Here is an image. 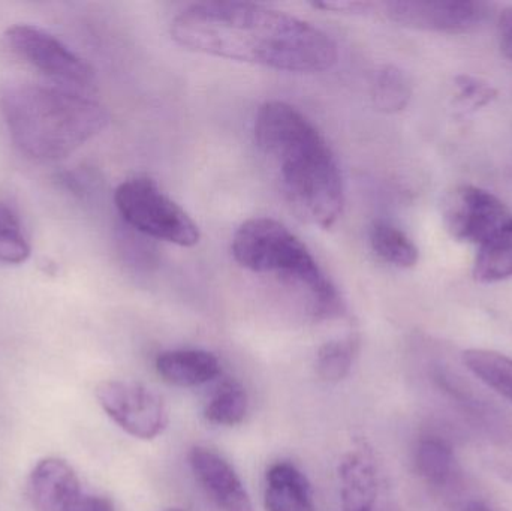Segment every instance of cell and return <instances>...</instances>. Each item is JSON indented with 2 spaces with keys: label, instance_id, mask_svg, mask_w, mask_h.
I'll use <instances>...</instances> for the list:
<instances>
[{
  "label": "cell",
  "instance_id": "cell-28",
  "mask_svg": "<svg viewBox=\"0 0 512 511\" xmlns=\"http://www.w3.org/2000/svg\"><path fill=\"white\" fill-rule=\"evenodd\" d=\"M510 222H511V224H512V216H511Z\"/></svg>",
  "mask_w": 512,
  "mask_h": 511
},
{
  "label": "cell",
  "instance_id": "cell-6",
  "mask_svg": "<svg viewBox=\"0 0 512 511\" xmlns=\"http://www.w3.org/2000/svg\"><path fill=\"white\" fill-rule=\"evenodd\" d=\"M12 53L42 74L65 84L75 92H90L95 87L92 66L75 54L56 36L32 24H15L5 32Z\"/></svg>",
  "mask_w": 512,
  "mask_h": 511
},
{
  "label": "cell",
  "instance_id": "cell-9",
  "mask_svg": "<svg viewBox=\"0 0 512 511\" xmlns=\"http://www.w3.org/2000/svg\"><path fill=\"white\" fill-rule=\"evenodd\" d=\"M489 3L456 0H397L369 3L367 14L379 11L388 20L427 32L463 33L480 26L489 15Z\"/></svg>",
  "mask_w": 512,
  "mask_h": 511
},
{
  "label": "cell",
  "instance_id": "cell-13",
  "mask_svg": "<svg viewBox=\"0 0 512 511\" xmlns=\"http://www.w3.org/2000/svg\"><path fill=\"white\" fill-rule=\"evenodd\" d=\"M264 504L267 511H316L312 485L289 462H277L268 468Z\"/></svg>",
  "mask_w": 512,
  "mask_h": 511
},
{
  "label": "cell",
  "instance_id": "cell-23",
  "mask_svg": "<svg viewBox=\"0 0 512 511\" xmlns=\"http://www.w3.org/2000/svg\"><path fill=\"white\" fill-rule=\"evenodd\" d=\"M457 104L468 110H477L496 98V89L489 83L471 75L457 78Z\"/></svg>",
  "mask_w": 512,
  "mask_h": 511
},
{
  "label": "cell",
  "instance_id": "cell-12",
  "mask_svg": "<svg viewBox=\"0 0 512 511\" xmlns=\"http://www.w3.org/2000/svg\"><path fill=\"white\" fill-rule=\"evenodd\" d=\"M189 464L195 479L221 511H255L251 497L230 462L215 450L194 447Z\"/></svg>",
  "mask_w": 512,
  "mask_h": 511
},
{
  "label": "cell",
  "instance_id": "cell-16",
  "mask_svg": "<svg viewBox=\"0 0 512 511\" xmlns=\"http://www.w3.org/2000/svg\"><path fill=\"white\" fill-rule=\"evenodd\" d=\"M474 278L481 284H495L512 278L511 222L480 246L474 264Z\"/></svg>",
  "mask_w": 512,
  "mask_h": 511
},
{
  "label": "cell",
  "instance_id": "cell-3",
  "mask_svg": "<svg viewBox=\"0 0 512 511\" xmlns=\"http://www.w3.org/2000/svg\"><path fill=\"white\" fill-rule=\"evenodd\" d=\"M0 113L17 149L36 161H57L104 131L108 113L71 89L15 86L0 96Z\"/></svg>",
  "mask_w": 512,
  "mask_h": 511
},
{
  "label": "cell",
  "instance_id": "cell-27",
  "mask_svg": "<svg viewBox=\"0 0 512 511\" xmlns=\"http://www.w3.org/2000/svg\"><path fill=\"white\" fill-rule=\"evenodd\" d=\"M165 511H183V510H180V509H168V510H165Z\"/></svg>",
  "mask_w": 512,
  "mask_h": 511
},
{
  "label": "cell",
  "instance_id": "cell-1",
  "mask_svg": "<svg viewBox=\"0 0 512 511\" xmlns=\"http://www.w3.org/2000/svg\"><path fill=\"white\" fill-rule=\"evenodd\" d=\"M170 33L195 53L297 74L328 71L339 57L324 30L256 3H195L174 17Z\"/></svg>",
  "mask_w": 512,
  "mask_h": 511
},
{
  "label": "cell",
  "instance_id": "cell-24",
  "mask_svg": "<svg viewBox=\"0 0 512 511\" xmlns=\"http://www.w3.org/2000/svg\"><path fill=\"white\" fill-rule=\"evenodd\" d=\"M498 39L502 53L512 59V6L505 8L499 15Z\"/></svg>",
  "mask_w": 512,
  "mask_h": 511
},
{
  "label": "cell",
  "instance_id": "cell-14",
  "mask_svg": "<svg viewBox=\"0 0 512 511\" xmlns=\"http://www.w3.org/2000/svg\"><path fill=\"white\" fill-rule=\"evenodd\" d=\"M156 371L165 383L177 387H197L221 374L215 354L204 350H173L159 354Z\"/></svg>",
  "mask_w": 512,
  "mask_h": 511
},
{
  "label": "cell",
  "instance_id": "cell-21",
  "mask_svg": "<svg viewBox=\"0 0 512 511\" xmlns=\"http://www.w3.org/2000/svg\"><path fill=\"white\" fill-rule=\"evenodd\" d=\"M249 411V396L237 381H227L219 387L206 408V419L213 425L236 426Z\"/></svg>",
  "mask_w": 512,
  "mask_h": 511
},
{
  "label": "cell",
  "instance_id": "cell-20",
  "mask_svg": "<svg viewBox=\"0 0 512 511\" xmlns=\"http://www.w3.org/2000/svg\"><path fill=\"white\" fill-rule=\"evenodd\" d=\"M357 351L355 336L325 342L316 353V374L325 383H340L351 372Z\"/></svg>",
  "mask_w": 512,
  "mask_h": 511
},
{
  "label": "cell",
  "instance_id": "cell-22",
  "mask_svg": "<svg viewBox=\"0 0 512 511\" xmlns=\"http://www.w3.org/2000/svg\"><path fill=\"white\" fill-rule=\"evenodd\" d=\"M29 257L30 245L20 221L9 207L0 204V263L23 264Z\"/></svg>",
  "mask_w": 512,
  "mask_h": 511
},
{
  "label": "cell",
  "instance_id": "cell-4",
  "mask_svg": "<svg viewBox=\"0 0 512 511\" xmlns=\"http://www.w3.org/2000/svg\"><path fill=\"white\" fill-rule=\"evenodd\" d=\"M234 260L258 275H270L306 299L313 320H333L343 312L342 297L307 246L282 222H243L231 245Z\"/></svg>",
  "mask_w": 512,
  "mask_h": 511
},
{
  "label": "cell",
  "instance_id": "cell-25",
  "mask_svg": "<svg viewBox=\"0 0 512 511\" xmlns=\"http://www.w3.org/2000/svg\"><path fill=\"white\" fill-rule=\"evenodd\" d=\"M95 511H116L114 510L113 504H111V501L108 500V498H98V504H96V510Z\"/></svg>",
  "mask_w": 512,
  "mask_h": 511
},
{
  "label": "cell",
  "instance_id": "cell-5",
  "mask_svg": "<svg viewBox=\"0 0 512 511\" xmlns=\"http://www.w3.org/2000/svg\"><path fill=\"white\" fill-rule=\"evenodd\" d=\"M114 203L123 221L143 236L182 248L200 243V228L194 219L150 177H131L120 183Z\"/></svg>",
  "mask_w": 512,
  "mask_h": 511
},
{
  "label": "cell",
  "instance_id": "cell-19",
  "mask_svg": "<svg viewBox=\"0 0 512 511\" xmlns=\"http://www.w3.org/2000/svg\"><path fill=\"white\" fill-rule=\"evenodd\" d=\"M412 86L408 75L393 65H385L375 72L372 81L373 104L382 113H399L411 101Z\"/></svg>",
  "mask_w": 512,
  "mask_h": 511
},
{
  "label": "cell",
  "instance_id": "cell-7",
  "mask_svg": "<svg viewBox=\"0 0 512 511\" xmlns=\"http://www.w3.org/2000/svg\"><path fill=\"white\" fill-rule=\"evenodd\" d=\"M95 393L102 410L131 437L152 441L168 428L170 411L167 402L144 384L104 381L96 387Z\"/></svg>",
  "mask_w": 512,
  "mask_h": 511
},
{
  "label": "cell",
  "instance_id": "cell-8",
  "mask_svg": "<svg viewBox=\"0 0 512 511\" xmlns=\"http://www.w3.org/2000/svg\"><path fill=\"white\" fill-rule=\"evenodd\" d=\"M442 219L454 239L481 246L502 230L511 216L492 192L478 186L460 185L445 195Z\"/></svg>",
  "mask_w": 512,
  "mask_h": 511
},
{
  "label": "cell",
  "instance_id": "cell-15",
  "mask_svg": "<svg viewBox=\"0 0 512 511\" xmlns=\"http://www.w3.org/2000/svg\"><path fill=\"white\" fill-rule=\"evenodd\" d=\"M415 468L427 485L439 491L450 488L460 476L453 447L439 437H424L418 441Z\"/></svg>",
  "mask_w": 512,
  "mask_h": 511
},
{
  "label": "cell",
  "instance_id": "cell-26",
  "mask_svg": "<svg viewBox=\"0 0 512 511\" xmlns=\"http://www.w3.org/2000/svg\"><path fill=\"white\" fill-rule=\"evenodd\" d=\"M463 511H493V510L490 509V507H487L486 504H483V503H471Z\"/></svg>",
  "mask_w": 512,
  "mask_h": 511
},
{
  "label": "cell",
  "instance_id": "cell-10",
  "mask_svg": "<svg viewBox=\"0 0 512 511\" xmlns=\"http://www.w3.org/2000/svg\"><path fill=\"white\" fill-rule=\"evenodd\" d=\"M29 492L36 511H95L99 498L87 495L74 468L57 458L36 464Z\"/></svg>",
  "mask_w": 512,
  "mask_h": 511
},
{
  "label": "cell",
  "instance_id": "cell-2",
  "mask_svg": "<svg viewBox=\"0 0 512 511\" xmlns=\"http://www.w3.org/2000/svg\"><path fill=\"white\" fill-rule=\"evenodd\" d=\"M254 134L295 215L316 227H333L345 207V186L318 128L294 105L268 101L256 113Z\"/></svg>",
  "mask_w": 512,
  "mask_h": 511
},
{
  "label": "cell",
  "instance_id": "cell-18",
  "mask_svg": "<svg viewBox=\"0 0 512 511\" xmlns=\"http://www.w3.org/2000/svg\"><path fill=\"white\" fill-rule=\"evenodd\" d=\"M466 368L498 395L512 402V359L492 350H468L463 354Z\"/></svg>",
  "mask_w": 512,
  "mask_h": 511
},
{
  "label": "cell",
  "instance_id": "cell-11",
  "mask_svg": "<svg viewBox=\"0 0 512 511\" xmlns=\"http://www.w3.org/2000/svg\"><path fill=\"white\" fill-rule=\"evenodd\" d=\"M340 511H382L393 501L384 491L378 462L369 447L360 444L339 462Z\"/></svg>",
  "mask_w": 512,
  "mask_h": 511
},
{
  "label": "cell",
  "instance_id": "cell-17",
  "mask_svg": "<svg viewBox=\"0 0 512 511\" xmlns=\"http://www.w3.org/2000/svg\"><path fill=\"white\" fill-rule=\"evenodd\" d=\"M369 239L373 252L391 266L411 269L420 260V252L411 237L390 222H375L370 228Z\"/></svg>",
  "mask_w": 512,
  "mask_h": 511
}]
</instances>
